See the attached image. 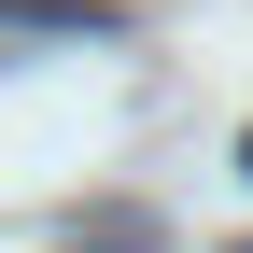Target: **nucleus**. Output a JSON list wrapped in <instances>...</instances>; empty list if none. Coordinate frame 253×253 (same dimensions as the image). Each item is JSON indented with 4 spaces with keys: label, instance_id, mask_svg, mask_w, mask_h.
Returning <instances> with one entry per match:
<instances>
[{
    "label": "nucleus",
    "instance_id": "f03ea898",
    "mask_svg": "<svg viewBox=\"0 0 253 253\" xmlns=\"http://www.w3.org/2000/svg\"><path fill=\"white\" fill-rule=\"evenodd\" d=\"M239 169H253V141H239Z\"/></svg>",
    "mask_w": 253,
    "mask_h": 253
},
{
    "label": "nucleus",
    "instance_id": "f257e3e1",
    "mask_svg": "<svg viewBox=\"0 0 253 253\" xmlns=\"http://www.w3.org/2000/svg\"><path fill=\"white\" fill-rule=\"evenodd\" d=\"M0 28H56V42H113V0H0Z\"/></svg>",
    "mask_w": 253,
    "mask_h": 253
}]
</instances>
